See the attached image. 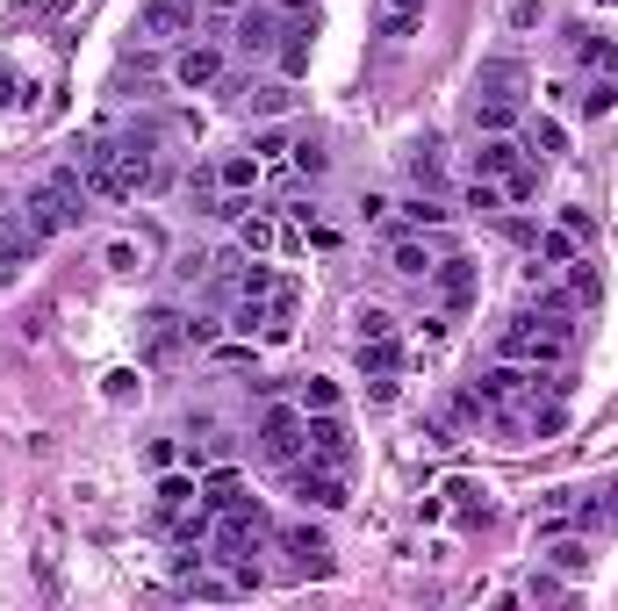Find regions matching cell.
Returning a JSON list of instances; mask_svg holds the SVG:
<instances>
[{"instance_id": "277c9868", "label": "cell", "mask_w": 618, "mask_h": 611, "mask_svg": "<svg viewBox=\"0 0 618 611\" xmlns=\"http://www.w3.org/2000/svg\"><path fill=\"white\" fill-rule=\"evenodd\" d=\"M302 403H274V410H266V418H259V454L266 460H281V468H288V460H302Z\"/></svg>"}, {"instance_id": "d590c367", "label": "cell", "mask_w": 618, "mask_h": 611, "mask_svg": "<svg viewBox=\"0 0 618 611\" xmlns=\"http://www.w3.org/2000/svg\"><path fill=\"white\" fill-rule=\"evenodd\" d=\"M525 597H533V604H561L568 583H561V576H533V583H525Z\"/></svg>"}, {"instance_id": "4316f807", "label": "cell", "mask_w": 618, "mask_h": 611, "mask_svg": "<svg viewBox=\"0 0 618 611\" xmlns=\"http://www.w3.org/2000/svg\"><path fill=\"white\" fill-rule=\"evenodd\" d=\"M575 260V238H568V230H539L533 238V266H568Z\"/></svg>"}, {"instance_id": "f1b7e54d", "label": "cell", "mask_w": 618, "mask_h": 611, "mask_svg": "<svg viewBox=\"0 0 618 611\" xmlns=\"http://www.w3.org/2000/svg\"><path fill=\"white\" fill-rule=\"evenodd\" d=\"M403 216H411V224H417V230H439V224H447V216H453V209H447V202H431V194H425V188H417V194H411V202H403Z\"/></svg>"}, {"instance_id": "5bb4252c", "label": "cell", "mask_w": 618, "mask_h": 611, "mask_svg": "<svg viewBox=\"0 0 618 611\" xmlns=\"http://www.w3.org/2000/svg\"><path fill=\"white\" fill-rule=\"evenodd\" d=\"M230 44H238L245 58H274V51H281V22L252 8V15H238V36H230Z\"/></svg>"}, {"instance_id": "ab89813d", "label": "cell", "mask_w": 618, "mask_h": 611, "mask_svg": "<svg viewBox=\"0 0 618 611\" xmlns=\"http://www.w3.org/2000/svg\"><path fill=\"white\" fill-rule=\"evenodd\" d=\"M108 266H116V274H138V244L116 238V244H108Z\"/></svg>"}, {"instance_id": "74e56055", "label": "cell", "mask_w": 618, "mask_h": 611, "mask_svg": "<svg viewBox=\"0 0 618 611\" xmlns=\"http://www.w3.org/2000/svg\"><path fill=\"white\" fill-rule=\"evenodd\" d=\"M554 568H568V576H575V568H590V547H575V540H568V547H554Z\"/></svg>"}, {"instance_id": "ffe728a7", "label": "cell", "mask_w": 618, "mask_h": 611, "mask_svg": "<svg viewBox=\"0 0 618 611\" xmlns=\"http://www.w3.org/2000/svg\"><path fill=\"white\" fill-rule=\"evenodd\" d=\"M417 29H425V0H381V36L389 44H403Z\"/></svg>"}, {"instance_id": "b9f144b4", "label": "cell", "mask_w": 618, "mask_h": 611, "mask_svg": "<svg viewBox=\"0 0 618 611\" xmlns=\"http://www.w3.org/2000/svg\"><path fill=\"white\" fill-rule=\"evenodd\" d=\"M561 230L568 238H590V209H561Z\"/></svg>"}, {"instance_id": "1f68e13d", "label": "cell", "mask_w": 618, "mask_h": 611, "mask_svg": "<svg viewBox=\"0 0 618 611\" xmlns=\"http://www.w3.org/2000/svg\"><path fill=\"white\" fill-rule=\"evenodd\" d=\"M381 332H395V316L381 310V302H360V310H353V338H381Z\"/></svg>"}, {"instance_id": "f35d334b", "label": "cell", "mask_w": 618, "mask_h": 611, "mask_svg": "<svg viewBox=\"0 0 618 611\" xmlns=\"http://www.w3.org/2000/svg\"><path fill=\"white\" fill-rule=\"evenodd\" d=\"M252 152H259V166H266V158H281V152H288V137H281V130H259V137H252Z\"/></svg>"}, {"instance_id": "cb8c5ba5", "label": "cell", "mask_w": 618, "mask_h": 611, "mask_svg": "<svg viewBox=\"0 0 618 611\" xmlns=\"http://www.w3.org/2000/svg\"><path fill=\"white\" fill-rule=\"evenodd\" d=\"M575 108H583L590 122H597V116H611V108H618V80H611V72H590V87L575 94Z\"/></svg>"}, {"instance_id": "4fadbf2b", "label": "cell", "mask_w": 618, "mask_h": 611, "mask_svg": "<svg viewBox=\"0 0 618 611\" xmlns=\"http://www.w3.org/2000/svg\"><path fill=\"white\" fill-rule=\"evenodd\" d=\"M568 51H575V65H590V72H611V80H618V36H597V29H568Z\"/></svg>"}, {"instance_id": "4dcf8cb0", "label": "cell", "mask_w": 618, "mask_h": 611, "mask_svg": "<svg viewBox=\"0 0 618 611\" xmlns=\"http://www.w3.org/2000/svg\"><path fill=\"white\" fill-rule=\"evenodd\" d=\"M338 403H345L338 382H324V374H309L302 382V410H338Z\"/></svg>"}, {"instance_id": "484cf974", "label": "cell", "mask_w": 618, "mask_h": 611, "mask_svg": "<svg viewBox=\"0 0 618 611\" xmlns=\"http://www.w3.org/2000/svg\"><path fill=\"white\" fill-rule=\"evenodd\" d=\"M216 180H224L230 194H245V188H259V152H230L224 166H216Z\"/></svg>"}, {"instance_id": "7bdbcfd3", "label": "cell", "mask_w": 618, "mask_h": 611, "mask_svg": "<svg viewBox=\"0 0 618 611\" xmlns=\"http://www.w3.org/2000/svg\"><path fill=\"white\" fill-rule=\"evenodd\" d=\"M281 8H288V15H309V0H281Z\"/></svg>"}, {"instance_id": "44dd1931", "label": "cell", "mask_w": 618, "mask_h": 611, "mask_svg": "<svg viewBox=\"0 0 618 611\" xmlns=\"http://www.w3.org/2000/svg\"><path fill=\"white\" fill-rule=\"evenodd\" d=\"M202 504H209V511H238V504H252V496H245V475H238V468H216V475L202 482Z\"/></svg>"}, {"instance_id": "83f0119b", "label": "cell", "mask_w": 618, "mask_h": 611, "mask_svg": "<svg viewBox=\"0 0 618 611\" xmlns=\"http://www.w3.org/2000/svg\"><path fill=\"white\" fill-rule=\"evenodd\" d=\"M497 188H503V202H533V194H539V166H533V158H518Z\"/></svg>"}, {"instance_id": "8992f818", "label": "cell", "mask_w": 618, "mask_h": 611, "mask_svg": "<svg viewBox=\"0 0 618 611\" xmlns=\"http://www.w3.org/2000/svg\"><path fill=\"white\" fill-rule=\"evenodd\" d=\"M288 489H295V504H317V511L345 504V475L324 468V460H288Z\"/></svg>"}, {"instance_id": "ba28073f", "label": "cell", "mask_w": 618, "mask_h": 611, "mask_svg": "<svg viewBox=\"0 0 618 611\" xmlns=\"http://www.w3.org/2000/svg\"><path fill=\"white\" fill-rule=\"evenodd\" d=\"M194 29V0H144L138 8V36L144 44H173Z\"/></svg>"}, {"instance_id": "603a6c76", "label": "cell", "mask_w": 618, "mask_h": 611, "mask_svg": "<svg viewBox=\"0 0 618 611\" xmlns=\"http://www.w3.org/2000/svg\"><path fill=\"white\" fill-rule=\"evenodd\" d=\"M525 152L547 166V158H561V152H568V130H561L554 116H533V130H525Z\"/></svg>"}, {"instance_id": "5b68a950", "label": "cell", "mask_w": 618, "mask_h": 611, "mask_svg": "<svg viewBox=\"0 0 618 611\" xmlns=\"http://www.w3.org/2000/svg\"><path fill=\"white\" fill-rule=\"evenodd\" d=\"M475 288H482V280H475V260H467V252H447V260L431 266V296H439V310H447V316L475 310Z\"/></svg>"}, {"instance_id": "3957f363", "label": "cell", "mask_w": 618, "mask_h": 611, "mask_svg": "<svg viewBox=\"0 0 618 611\" xmlns=\"http://www.w3.org/2000/svg\"><path fill=\"white\" fill-rule=\"evenodd\" d=\"M302 439H309V446H302V454L309 460H324V468H338V475H353V432H345V418H338V410H302Z\"/></svg>"}, {"instance_id": "60d3db41", "label": "cell", "mask_w": 618, "mask_h": 611, "mask_svg": "<svg viewBox=\"0 0 618 611\" xmlns=\"http://www.w3.org/2000/svg\"><path fill=\"white\" fill-rule=\"evenodd\" d=\"M194 8H202V15H216V22H238L245 15V0H194Z\"/></svg>"}, {"instance_id": "9c48e42d", "label": "cell", "mask_w": 618, "mask_h": 611, "mask_svg": "<svg viewBox=\"0 0 618 611\" xmlns=\"http://www.w3.org/2000/svg\"><path fill=\"white\" fill-rule=\"evenodd\" d=\"M194 511H202V489H194V475H166V482H158V504H152L158 532H180Z\"/></svg>"}, {"instance_id": "7c38bea8", "label": "cell", "mask_w": 618, "mask_h": 611, "mask_svg": "<svg viewBox=\"0 0 618 611\" xmlns=\"http://www.w3.org/2000/svg\"><path fill=\"white\" fill-rule=\"evenodd\" d=\"M216 72H224V51H216V44H188L180 65H173V80L194 94V87H216Z\"/></svg>"}, {"instance_id": "d6986e66", "label": "cell", "mask_w": 618, "mask_h": 611, "mask_svg": "<svg viewBox=\"0 0 618 611\" xmlns=\"http://www.w3.org/2000/svg\"><path fill=\"white\" fill-rule=\"evenodd\" d=\"M353 360H360V374H395V367H403V346H395V332L353 338Z\"/></svg>"}, {"instance_id": "836d02e7", "label": "cell", "mask_w": 618, "mask_h": 611, "mask_svg": "<svg viewBox=\"0 0 618 611\" xmlns=\"http://www.w3.org/2000/svg\"><path fill=\"white\" fill-rule=\"evenodd\" d=\"M511 116H518V101H475V122L489 130V137H503V130H511Z\"/></svg>"}, {"instance_id": "8fae6325", "label": "cell", "mask_w": 618, "mask_h": 611, "mask_svg": "<svg viewBox=\"0 0 618 611\" xmlns=\"http://www.w3.org/2000/svg\"><path fill=\"white\" fill-rule=\"evenodd\" d=\"M518 87H525V65L518 58H489L475 72V101H518Z\"/></svg>"}, {"instance_id": "e575fe53", "label": "cell", "mask_w": 618, "mask_h": 611, "mask_svg": "<svg viewBox=\"0 0 618 611\" xmlns=\"http://www.w3.org/2000/svg\"><path fill=\"white\" fill-rule=\"evenodd\" d=\"M288 158H295V173H309V180L324 173V144H317V137H302V144H288Z\"/></svg>"}, {"instance_id": "8d00e7d4", "label": "cell", "mask_w": 618, "mask_h": 611, "mask_svg": "<svg viewBox=\"0 0 618 611\" xmlns=\"http://www.w3.org/2000/svg\"><path fill=\"white\" fill-rule=\"evenodd\" d=\"M411 173H417V188H439V144H425V152L411 158Z\"/></svg>"}, {"instance_id": "f546056e", "label": "cell", "mask_w": 618, "mask_h": 611, "mask_svg": "<svg viewBox=\"0 0 618 611\" xmlns=\"http://www.w3.org/2000/svg\"><path fill=\"white\" fill-rule=\"evenodd\" d=\"M245 108H252V116H281V108H295V87H288V80H281V87H252V94H245Z\"/></svg>"}, {"instance_id": "7402d4cb", "label": "cell", "mask_w": 618, "mask_h": 611, "mask_svg": "<svg viewBox=\"0 0 618 611\" xmlns=\"http://www.w3.org/2000/svg\"><path fill=\"white\" fill-rule=\"evenodd\" d=\"M575 310H597V296H604V280H597V260H568V288H561Z\"/></svg>"}, {"instance_id": "ee69618b", "label": "cell", "mask_w": 618, "mask_h": 611, "mask_svg": "<svg viewBox=\"0 0 618 611\" xmlns=\"http://www.w3.org/2000/svg\"><path fill=\"white\" fill-rule=\"evenodd\" d=\"M597 8H611V0H597Z\"/></svg>"}, {"instance_id": "e0dca14e", "label": "cell", "mask_w": 618, "mask_h": 611, "mask_svg": "<svg viewBox=\"0 0 618 611\" xmlns=\"http://www.w3.org/2000/svg\"><path fill=\"white\" fill-rule=\"evenodd\" d=\"M295 310H302V288H295V280H274V302H266V332L259 338H295Z\"/></svg>"}, {"instance_id": "7a4b0ae2", "label": "cell", "mask_w": 618, "mask_h": 611, "mask_svg": "<svg viewBox=\"0 0 618 611\" xmlns=\"http://www.w3.org/2000/svg\"><path fill=\"white\" fill-rule=\"evenodd\" d=\"M568 352V324L561 316H511L497 332V360H525V367H554Z\"/></svg>"}, {"instance_id": "52a82bcc", "label": "cell", "mask_w": 618, "mask_h": 611, "mask_svg": "<svg viewBox=\"0 0 618 611\" xmlns=\"http://www.w3.org/2000/svg\"><path fill=\"white\" fill-rule=\"evenodd\" d=\"M188 346H194V324L180 310H152V316H144V360H152V367L180 360Z\"/></svg>"}, {"instance_id": "30bf717a", "label": "cell", "mask_w": 618, "mask_h": 611, "mask_svg": "<svg viewBox=\"0 0 618 611\" xmlns=\"http://www.w3.org/2000/svg\"><path fill=\"white\" fill-rule=\"evenodd\" d=\"M281 547L295 554V568H309V576H331V540H324V532H309V525H281Z\"/></svg>"}, {"instance_id": "d4e9b609", "label": "cell", "mask_w": 618, "mask_h": 611, "mask_svg": "<svg viewBox=\"0 0 618 611\" xmlns=\"http://www.w3.org/2000/svg\"><path fill=\"white\" fill-rule=\"evenodd\" d=\"M238 244H245V252H274V244H281V224H274V216H252V209H245V216H238Z\"/></svg>"}, {"instance_id": "2e32d148", "label": "cell", "mask_w": 618, "mask_h": 611, "mask_svg": "<svg viewBox=\"0 0 618 611\" xmlns=\"http://www.w3.org/2000/svg\"><path fill=\"white\" fill-rule=\"evenodd\" d=\"M389 266H395V274H411V280H431V266H439V244H431V238H395V244H389Z\"/></svg>"}, {"instance_id": "9a60e30c", "label": "cell", "mask_w": 618, "mask_h": 611, "mask_svg": "<svg viewBox=\"0 0 618 611\" xmlns=\"http://www.w3.org/2000/svg\"><path fill=\"white\" fill-rule=\"evenodd\" d=\"M309 44H317V15H295L288 29H281V51H274L288 80H295V72H309Z\"/></svg>"}, {"instance_id": "ac0fdd59", "label": "cell", "mask_w": 618, "mask_h": 611, "mask_svg": "<svg viewBox=\"0 0 618 611\" xmlns=\"http://www.w3.org/2000/svg\"><path fill=\"white\" fill-rule=\"evenodd\" d=\"M525 158V144H511V137H482L475 144V180H503Z\"/></svg>"}, {"instance_id": "6da1fadb", "label": "cell", "mask_w": 618, "mask_h": 611, "mask_svg": "<svg viewBox=\"0 0 618 611\" xmlns=\"http://www.w3.org/2000/svg\"><path fill=\"white\" fill-rule=\"evenodd\" d=\"M80 202H86V173L80 166H58V173H44L22 194V216H29L36 238H66V230L80 224Z\"/></svg>"}, {"instance_id": "d6a6232c", "label": "cell", "mask_w": 618, "mask_h": 611, "mask_svg": "<svg viewBox=\"0 0 618 611\" xmlns=\"http://www.w3.org/2000/svg\"><path fill=\"white\" fill-rule=\"evenodd\" d=\"M461 209H475V216H497V209H503V188H497V180H475V188L461 194Z\"/></svg>"}]
</instances>
